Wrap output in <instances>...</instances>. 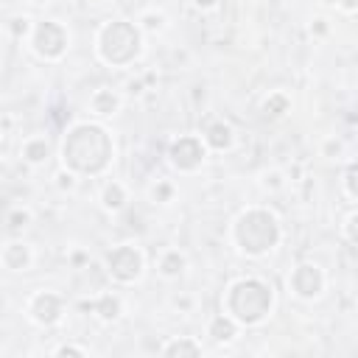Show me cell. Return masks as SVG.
<instances>
[{"label": "cell", "mask_w": 358, "mask_h": 358, "mask_svg": "<svg viewBox=\"0 0 358 358\" xmlns=\"http://www.w3.org/2000/svg\"><path fill=\"white\" fill-rule=\"evenodd\" d=\"M115 145L103 126L98 123H76L64 134L62 159L73 173H101L112 162Z\"/></svg>", "instance_id": "obj_1"}, {"label": "cell", "mask_w": 358, "mask_h": 358, "mask_svg": "<svg viewBox=\"0 0 358 358\" xmlns=\"http://www.w3.org/2000/svg\"><path fill=\"white\" fill-rule=\"evenodd\" d=\"M271 305H274L271 285L257 280V277H246V280L232 282L227 291V299H224L227 313L238 324H260L271 313Z\"/></svg>", "instance_id": "obj_2"}, {"label": "cell", "mask_w": 358, "mask_h": 358, "mask_svg": "<svg viewBox=\"0 0 358 358\" xmlns=\"http://www.w3.org/2000/svg\"><path fill=\"white\" fill-rule=\"evenodd\" d=\"M232 241L235 246L249 255V257H260L266 252H271L280 241V221L274 213L252 207L246 213L238 215L235 227H232Z\"/></svg>", "instance_id": "obj_3"}, {"label": "cell", "mask_w": 358, "mask_h": 358, "mask_svg": "<svg viewBox=\"0 0 358 358\" xmlns=\"http://www.w3.org/2000/svg\"><path fill=\"white\" fill-rule=\"evenodd\" d=\"M98 56L112 67H126L140 56V28L126 20H112L98 31Z\"/></svg>", "instance_id": "obj_4"}, {"label": "cell", "mask_w": 358, "mask_h": 358, "mask_svg": "<svg viewBox=\"0 0 358 358\" xmlns=\"http://www.w3.org/2000/svg\"><path fill=\"white\" fill-rule=\"evenodd\" d=\"M67 42H70V34L56 22V20H45V22H36L34 31H31V48L39 59H62L64 50H67Z\"/></svg>", "instance_id": "obj_5"}, {"label": "cell", "mask_w": 358, "mask_h": 358, "mask_svg": "<svg viewBox=\"0 0 358 358\" xmlns=\"http://www.w3.org/2000/svg\"><path fill=\"white\" fill-rule=\"evenodd\" d=\"M106 266H109V274L117 282H134V280H140L145 263H143V252L137 246L123 243V246H117V249L109 252Z\"/></svg>", "instance_id": "obj_6"}, {"label": "cell", "mask_w": 358, "mask_h": 358, "mask_svg": "<svg viewBox=\"0 0 358 358\" xmlns=\"http://www.w3.org/2000/svg\"><path fill=\"white\" fill-rule=\"evenodd\" d=\"M204 154H207V143H204L201 137H190V134H187V137H179V140L171 145L168 159H171V165H173L176 171L190 173V171L201 168Z\"/></svg>", "instance_id": "obj_7"}, {"label": "cell", "mask_w": 358, "mask_h": 358, "mask_svg": "<svg viewBox=\"0 0 358 358\" xmlns=\"http://www.w3.org/2000/svg\"><path fill=\"white\" fill-rule=\"evenodd\" d=\"M28 319L31 322H36V324H42V327H50V324H56L59 319H62V313H64V305H62V299L53 294V291H36L31 299H28Z\"/></svg>", "instance_id": "obj_8"}, {"label": "cell", "mask_w": 358, "mask_h": 358, "mask_svg": "<svg viewBox=\"0 0 358 358\" xmlns=\"http://www.w3.org/2000/svg\"><path fill=\"white\" fill-rule=\"evenodd\" d=\"M288 288H291L296 296H302V299H313V296H319L322 288H324V274H322L319 266L302 263V266H296V268L291 271Z\"/></svg>", "instance_id": "obj_9"}, {"label": "cell", "mask_w": 358, "mask_h": 358, "mask_svg": "<svg viewBox=\"0 0 358 358\" xmlns=\"http://www.w3.org/2000/svg\"><path fill=\"white\" fill-rule=\"evenodd\" d=\"M3 266L8 271H25L31 266V249L20 241H11L3 246Z\"/></svg>", "instance_id": "obj_10"}, {"label": "cell", "mask_w": 358, "mask_h": 358, "mask_svg": "<svg viewBox=\"0 0 358 358\" xmlns=\"http://www.w3.org/2000/svg\"><path fill=\"white\" fill-rule=\"evenodd\" d=\"M90 109L95 115H115L120 109V95L115 90H109V87H101V90H95L90 95Z\"/></svg>", "instance_id": "obj_11"}, {"label": "cell", "mask_w": 358, "mask_h": 358, "mask_svg": "<svg viewBox=\"0 0 358 358\" xmlns=\"http://www.w3.org/2000/svg\"><path fill=\"white\" fill-rule=\"evenodd\" d=\"M204 143H207V148H215V151H227L229 145H232V126L229 123H224V120H215V123H210V129L204 131V137H201Z\"/></svg>", "instance_id": "obj_12"}, {"label": "cell", "mask_w": 358, "mask_h": 358, "mask_svg": "<svg viewBox=\"0 0 358 358\" xmlns=\"http://www.w3.org/2000/svg\"><path fill=\"white\" fill-rule=\"evenodd\" d=\"M50 157V143L45 137H28L22 143V159L31 165H42Z\"/></svg>", "instance_id": "obj_13"}, {"label": "cell", "mask_w": 358, "mask_h": 358, "mask_svg": "<svg viewBox=\"0 0 358 358\" xmlns=\"http://www.w3.org/2000/svg\"><path fill=\"white\" fill-rule=\"evenodd\" d=\"M185 266H187V260H185V255L179 249H165L159 255V263H157L162 277H179L185 271Z\"/></svg>", "instance_id": "obj_14"}, {"label": "cell", "mask_w": 358, "mask_h": 358, "mask_svg": "<svg viewBox=\"0 0 358 358\" xmlns=\"http://www.w3.org/2000/svg\"><path fill=\"white\" fill-rule=\"evenodd\" d=\"M126 201H129V196H126V187H123L120 182H106V185H103V190H101V204H103L106 210L117 213Z\"/></svg>", "instance_id": "obj_15"}, {"label": "cell", "mask_w": 358, "mask_h": 358, "mask_svg": "<svg viewBox=\"0 0 358 358\" xmlns=\"http://www.w3.org/2000/svg\"><path fill=\"white\" fill-rule=\"evenodd\" d=\"M210 336H213L215 341H232V338L238 336V322H235L229 313H221V316H215V319L210 322Z\"/></svg>", "instance_id": "obj_16"}, {"label": "cell", "mask_w": 358, "mask_h": 358, "mask_svg": "<svg viewBox=\"0 0 358 358\" xmlns=\"http://www.w3.org/2000/svg\"><path fill=\"white\" fill-rule=\"evenodd\" d=\"M162 352H165V355H201V344L185 336V338L168 341V344L162 347Z\"/></svg>", "instance_id": "obj_17"}, {"label": "cell", "mask_w": 358, "mask_h": 358, "mask_svg": "<svg viewBox=\"0 0 358 358\" xmlns=\"http://www.w3.org/2000/svg\"><path fill=\"white\" fill-rule=\"evenodd\" d=\"M92 308H95V313H98L101 319H106V322L120 316V299H117V296H112V294H103Z\"/></svg>", "instance_id": "obj_18"}, {"label": "cell", "mask_w": 358, "mask_h": 358, "mask_svg": "<svg viewBox=\"0 0 358 358\" xmlns=\"http://www.w3.org/2000/svg\"><path fill=\"white\" fill-rule=\"evenodd\" d=\"M285 112H288V98L282 92H274L271 98H266V103H263V115L266 117H282Z\"/></svg>", "instance_id": "obj_19"}, {"label": "cell", "mask_w": 358, "mask_h": 358, "mask_svg": "<svg viewBox=\"0 0 358 358\" xmlns=\"http://www.w3.org/2000/svg\"><path fill=\"white\" fill-rule=\"evenodd\" d=\"M140 25L145 28V31H162L165 28V14H154V11H145L143 17H140Z\"/></svg>", "instance_id": "obj_20"}, {"label": "cell", "mask_w": 358, "mask_h": 358, "mask_svg": "<svg viewBox=\"0 0 358 358\" xmlns=\"http://www.w3.org/2000/svg\"><path fill=\"white\" fill-rule=\"evenodd\" d=\"M6 221H8V229H20V227H28L31 213L17 207V210H11V213H8V218H6Z\"/></svg>", "instance_id": "obj_21"}, {"label": "cell", "mask_w": 358, "mask_h": 358, "mask_svg": "<svg viewBox=\"0 0 358 358\" xmlns=\"http://www.w3.org/2000/svg\"><path fill=\"white\" fill-rule=\"evenodd\" d=\"M344 185H347V193H350L352 199H358V162H352V165L347 168V173H344Z\"/></svg>", "instance_id": "obj_22"}, {"label": "cell", "mask_w": 358, "mask_h": 358, "mask_svg": "<svg viewBox=\"0 0 358 358\" xmlns=\"http://www.w3.org/2000/svg\"><path fill=\"white\" fill-rule=\"evenodd\" d=\"M8 31H14V36H25V34L34 31V28H31V20H28V17H14V20L8 22Z\"/></svg>", "instance_id": "obj_23"}, {"label": "cell", "mask_w": 358, "mask_h": 358, "mask_svg": "<svg viewBox=\"0 0 358 358\" xmlns=\"http://www.w3.org/2000/svg\"><path fill=\"white\" fill-rule=\"evenodd\" d=\"M171 193H173V187H171V185H165V182H159V185H154V187H151V199H157V201H162V204L171 199Z\"/></svg>", "instance_id": "obj_24"}, {"label": "cell", "mask_w": 358, "mask_h": 358, "mask_svg": "<svg viewBox=\"0 0 358 358\" xmlns=\"http://www.w3.org/2000/svg\"><path fill=\"white\" fill-rule=\"evenodd\" d=\"M53 355H87V350L84 347H73V344H62V347H56Z\"/></svg>", "instance_id": "obj_25"}, {"label": "cell", "mask_w": 358, "mask_h": 358, "mask_svg": "<svg viewBox=\"0 0 358 358\" xmlns=\"http://www.w3.org/2000/svg\"><path fill=\"white\" fill-rule=\"evenodd\" d=\"M347 235H350V241L358 243V213H352V215L347 218Z\"/></svg>", "instance_id": "obj_26"}, {"label": "cell", "mask_w": 358, "mask_h": 358, "mask_svg": "<svg viewBox=\"0 0 358 358\" xmlns=\"http://www.w3.org/2000/svg\"><path fill=\"white\" fill-rule=\"evenodd\" d=\"M338 6H341L344 11H355V8H358V0H338Z\"/></svg>", "instance_id": "obj_27"}, {"label": "cell", "mask_w": 358, "mask_h": 358, "mask_svg": "<svg viewBox=\"0 0 358 358\" xmlns=\"http://www.w3.org/2000/svg\"><path fill=\"white\" fill-rule=\"evenodd\" d=\"M199 8H215L218 6V0H193Z\"/></svg>", "instance_id": "obj_28"}, {"label": "cell", "mask_w": 358, "mask_h": 358, "mask_svg": "<svg viewBox=\"0 0 358 358\" xmlns=\"http://www.w3.org/2000/svg\"><path fill=\"white\" fill-rule=\"evenodd\" d=\"M31 3H48V0H31Z\"/></svg>", "instance_id": "obj_29"}]
</instances>
